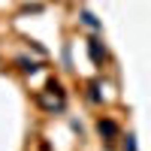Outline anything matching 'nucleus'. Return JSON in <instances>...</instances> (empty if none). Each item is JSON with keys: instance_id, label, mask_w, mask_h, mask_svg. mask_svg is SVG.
Here are the masks:
<instances>
[{"instance_id": "1", "label": "nucleus", "mask_w": 151, "mask_h": 151, "mask_svg": "<svg viewBox=\"0 0 151 151\" xmlns=\"http://www.w3.org/2000/svg\"><path fill=\"white\" fill-rule=\"evenodd\" d=\"M36 106L45 109V112H64L67 106V94H64V88H60V82H48L45 85V91L36 94Z\"/></svg>"}, {"instance_id": "2", "label": "nucleus", "mask_w": 151, "mask_h": 151, "mask_svg": "<svg viewBox=\"0 0 151 151\" xmlns=\"http://www.w3.org/2000/svg\"><path fill=\"white\" fill-rule=\"evenodd\" d=\"M97 130H100V136H103L109 145L118 139V124L112 121V118H100V121H97Z\"/></svg>"}, {"instance_id": "3", "label": "nucleus", "mask_w": 151, "mask_h": 151, "mask_svg": "<svg viewBox=\"0 0 151 151\" xmlns=\"http://www.w3.org/2000/svg\"><path fill=\"white\" fill-rule=\"evenodd\" d=\"M88 48H91V58L97 60V64H100V60H106V48H100V42H97V40L88 42Z\"/></svg>"}, {"instance_id": "4", "label": "nucleus", "mask_w": 151, "mask_h": 151, "mask_svg": "<svg viewBox=\"0 0 151 151\" xmlns=\"http://www.w3.org/2000/svg\"><path fill=\"white\" fill-rule=\"evenodd\" d=\"M15 64H18V70H21V73H33V70H36V64H33V60H27V58H18Z\"/></svg>"}, {"instance_id": "5", "label": "nucleus", "mask_w": 151, "mask_h": 151, "mask_svg": "<svg viewBox=\"0 0 151 151\" xmlns=\"http://www.w3.org/2000/svg\"><path fill=\"white\" fill-rule=\"evenodd\" d=\"M82 21L88 24V27H100V24H97V18L91 15V12H82Z\"/></svg>"}]
</instances>
